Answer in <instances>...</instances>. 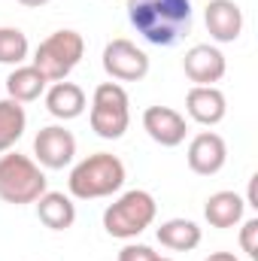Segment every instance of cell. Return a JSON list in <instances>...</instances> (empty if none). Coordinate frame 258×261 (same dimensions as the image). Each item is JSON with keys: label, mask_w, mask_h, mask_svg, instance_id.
Listing matches in <instances>:
<instances>
[{"label": "cell", "mask_w": 258, "mask_h": 261, "mask_svg": "<svg viewBox=\"0 0 258 261\" xmlns=\"http://www.w3.org/2000/svg\"><path fill=\"white\" fill-rule=\"evenodd\" d=\"M37 203V216L49 231H67L76 222V203L64 192H43L34 200Z\"/></svg>", "instance_id": "9a60e30c"}, {"label": "cell", "mask_w": 258, "mask_h": 261, "mask_svg": "<svg viewBox=\"0 0 258 261\" xmlns=\"http://www.w3.org/2000/svg\"><path fill=\"white\" fill-rule=\"evenodd\" d=\"M85 55V40L79 31H55L49 34L37 52H34V67L46 76V82H61L73 73V67Z\"/></svg>", "instance_id": "5b68a950"}, {"label": "cell", "mask_w": 258, "mask_h": 261, "mask_svg": "<svg viewBox=\"0 0 258 261\" xmlns=\"http://www.w3.org/2000/svg\"><path fill=\"white\" fill-rule=\"evenodd\" d=\"M21 6H28V9H40V6H46V3H52V0H18Z\"/></svg>", "instance_id": "cb8c5ba5"}, {"label": "cell", "mask_w": 258, "mask_h": 261, "mask_svg": "<svg viewBox=\"0 0 258 261\" xmlns=\"http://www.w3.org/2000/svg\"><path fill=\"white\" fill-rule=\"evenodd\" d=\"M85 107H88V100H85V91L76 85V82H52L49 88H46V110H49V116H55V119H61V122H70V119H79L82 113H85Z\"/></svg>", "instance_id": "5bb4252c"}, {"label": "cell", "mask_w": 258, "mask_h": 261, "mask_svg": "<svg viewBox=\"0 0 258 261\" xmlns=\"http://www.w3.org/2000/svg\"><path fill=\"white\" fill-rule=\"evenodd\" d=\"M91 130L100 140H119L131 125V100L119 82H100L91 94Z\"/></svg>", "instance_id": "8992f818"}, {"label": "cell", "mask_w": 258, "mask_h": 261, "mask_svg": "<svg viewBox=\"0 0 258 261\" xmlns=\"http://www.w3.org/2000/svg\"><path fill=\"white\" fill-rule=\"evenodd\" d=\"M128 21L152 46H176L192 34V0H128Z\"/></svg>", "instance_id": "6da1fadb"}, {"label": "cell", "mask_w": 258, "mask_h": 261, "mask_svg": "<svg viewBox=\"0 0 258 261\" xmlns=\"http://www.w3.org/2000/svg\"><path fill=\"white\" fill-rule=\"evenodd\" d=\"M128 179L125 161L113 152H94L88 158H82L67 179L70 197L76 200H97V197L116 195Z\"/></svg>", "instance_id": "7a4b0ae2"}, {"label": "cell", "mask_w": 258, "mask_h": 261, "mask_svg": "<svg viewBox=\"0 0 258 261\" xmlns=\"http://www.w3.org/2000/svg\"><path fill=\"white\" fill-rule=\"evenodd\" d=\"M24 128H28L24 107L18 100H12V97H3L0 100V155L9 152L24 137Z\"/></svg>", "instance_id": "d6986e66"}, {"label": "cell", "mask_w": 258, "mask_h": 261, "mask_svg": "<svg viewBox=\"0 0 258 261\" xmlns=\"http://www.w3.org/2000/svg\"><path fill=\"white\" fill-rule=\"evenodd\" d=\"M186 113L192 122L213 128L228 116V100L216 85H192L186 94Z\"/></svg>", "instance_id": "7c38bea8"}, {"label": "cell", "mask_w": 258, "mask_h": 261, "mask_svg": "<svg viewBox=\"0 0 258 261\" xmlns=\"http://www.w3.org/2000/svg\"><path fill=\"white\" fill-rule=\"evenodd\" d=\"M34 158L46 170H64L76 158V137L64 125H46L34 137Z\"/></svg>", "instance_id": "ba28073f"}, {"label": "cell", "mask_w": 258, "mask_h": 261, "mask_svg": "<svg viewBox=\"0 0 258 261\" xmlns=\"http://www.w3.org/2000/svg\"><path fill=\"white\" fill-rule=\"evenodd\" d=\"M43 192H49V179L34 158L18 155L12 149L0 155V200L24 206L34 203Z\"/></svg>", "instance_id": "3957f363"}, {"label": "cell", "mask_w": 258, "mask_h": 261, "mask_svg": "<svg viewBox=\"0 0 258 261\" xmlns=\"http://www.w3.org/2000/svg\"><path fill=\"white\" fill-rule=\"evenodd\" d=\"M183 70L186 76L192 79L194 85H216L222 82V76L228 73V61L225 55L210 46V43H200V46H192L183 58Z\"/></svg>", "instance_id": "8fae6325"}, {"label": "cell", "mask_w": 258, "mask_h": 261, "mask_svg": "<svg viewBox=\"0 0 258 261\" xmlns=\"http://www.w3.org/2000/svg\"><path fill=\"white\" fill-rule=\"evenodd\" d=\"M28 52H31V43H28L24 31H18V28H0V64H9V67L24 64Z\"/></svg>", "instance_id": "ffe728a7"}, {"label": "cell", "mask_w": 258, "mask_h": 261, "mask_svg": "<svg viewBox=\"0 0 258 261\" xmlns=\"http://www.w3.org/2000/svg\"><path fill=\"white\" fill-rule=\"evenodd\" d=\"M6 94L12 100H18V103L40 100V94H46V76L34 64L12 67V73L6 76Z\"/></svg>", "instance_id": "e0dca14e"}, {"label": "cell", "mask_w": 258, "mask_h": 261, "mask_svg": "<svg viewBox=\"0 0 258 261\" xmlns=\"http://www.w3.org/2000/svg\"><path fill=\"white\" fill-rule=\"evenodd\" d=\"M155 237L161 246H167L173 252H192L200 246V228L192 219H167L158 225Z\"/></svg>", "instance_id": "ac0fdd59"}, {"label": "cell", "mask_w": 258, "mask_h": 261, "mask_svg": "<svg viewBox=\"0 0 258 261\" xmlns=\"http://www.w3.org/2000/svg\"><path fill=\"white\" fill-rule=\"evenodd\" d=\"M155 216H158L155 197L143 189H131L104 210V228L116 240H134L155 222Z\"/></svg>", "instance_id": "277c9868"}, {"label": "cell", "mask_w": 258, "mask_h": 261, "mask_svg": "<svg viewBox=\"0 0 258 261\" xmlns=\"http://www.w3.org/2000/svg\"><path fill=\"white\" fill-rule=\"evenodd\" d=\"M203 261H240L234 252H210Z\"/></svg>", "instance_id": "603a6c76"}, {"label": "cell", "mask_w": 258, "mask_h": 261, "mask_svg": "<svg viewBox=\"0 0 258 261\" xmlns=\"http://www.w3.org/2000/svg\"><path fill=\"white\" fill-rule=\"evenodd\" d=\"M143 130L164 149H173L186 140L189 122L183 113H176L173 107H146L143 110Z\"/></svg>", "instance_id": "30bf717a"}, {"label": "cell", "mask_w": 258, "mask_h": 261, "mask_svg": "<svg viewBox=\"0 0 258 261\" xmlns=\"http://www.w3.org/2000/svg\"><path fill=\"white\" fill-rule=\"evenodd\" d=\"M158 255L152 246H146V243H128L122 252H119V261H152Z\"/></svg>", "instance_id": "7402d4cb"}, {"label": "cell", "mask_w": 258, "mask_h": 261, "mask_svg": "<svg viewBox=\"0 0 258 261\" xmlns=\"http://www.w3.org/2000/svg\"><path fill=\"white\" fill-rule=\"evenodd\" d=\"M152 261H173V258H164V255H155Z\"/></svg>", "instance_id": "d4e9b609"}, {"label": "cell", "mask_w": 258, "mask_h": 261, "mask_svg": "<svg viewBox=\"0 0 258 261\" xmlns=\"http://www.w3.org/2000/svg\"><path fill=\"white\" fill-rule=\"evenodd\" d=\"M186 161H189L192 173H197V176H216L228 161V146L216 130H200L189 143Z\"/></svg>", "instance_id": "9c48e42d"}, {"label": "cell", "mask_w": 258, "mask_h": 261, "mask_svg": "<svg viewBox=\"0 0 258 261\" xmlns=\"http://www.w3.org/2000/svg\"><path fill=\"white\" fill-rule=\"evenodd\" d=\"M240 249L252 261H258V219H246L240 225Z\"/></svg>", "instance_id": "44dd1931"}, {"label": "cell", "mask_w": 258, "mask_h": 261, "mask_svg": "<svg viewBox=\"0 0 258 261\" xmlns=\"http://www.w3.org/2000/svg\"><path fill=\"white\" fill-rule=\"evenodd\" d=\"M203 21L216 43H234L243 34V9L234 0H210L203 9Z\"/></svg>", "instance_id": "4fadbf2b"}, {"label": "cell", "mask_w": 258, "mask_h": 261, "mask_svg": "<svg viewBox=\"0 0 258 261\" xmlns=\"http://www.w3.org/2000/svg\"><path fill=\"white\" fill-rule=\"evenodd\" d=\"M100 64L107 70V76L116 79V82H140L149 73V55L137 43L119 37V40H110L104 46Z\"/></svg>", "instance_id": "52a82bcc"}, {"label": "cell", "mask_w": 258, "mask_h": 261, "mask_svg": "<svg viewBox=\"0 0 258 261\" xmlns=\"http://www.w3.org/2000/svg\"><path fill=\"white\" fill-rule=\"evenodd\" d=\"M243 210H246V200L237 195V192H216V195L207 197L203 203V219L213 225V228H234L243 222Z\"/></svg>", "instance_id": "2e32d148"}]
</instances>
